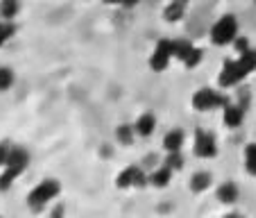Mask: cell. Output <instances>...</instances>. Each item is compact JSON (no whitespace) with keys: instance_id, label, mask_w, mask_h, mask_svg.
I'll use <instances>...</instances> for the list:
<instances>
[{"instance_id":"1","label":"cell","mask_w":256,"mask_h":218,"mask_svg":"<svg viewBox=\"0 0 256 218\" xmlns=\"http://www.w3.org/2000/svg\"><path fill=\"white\" fill-rule=\"evenodd\" d=\"M59 193H62V182L48 177V179H44V182H39V184L28 193V207L32 209V211H44L50 202H54V200L59 198Z\"/></svg>"},{"instance_id":"2","label":"cell","mask_w":256,"mask_h":218,"mask_svg":"<svg viewBox=\"0 0 256 218\" xmlns=\"http://www.w3.org/2000/svg\"><path fill=\"white\" fill-rule=\"evenodd\" d=\"M238 34H240V23H238V19L234 14H224L211 25L208 37H211L213 46L224 48V46H232L234 41H236Z\"/></svg>"},{"instance_id":"3","label":"cell","mask_w":256,"mask_h":218,"mask_svg":"<svg viewBox=\"0 0 256 218\" xmlns=\"http://www.w3.org/2000/svg\"><path fill=\"white\" fill-rule=\"evenodd\" d=\"M190 105H193L195 112H202V114H208V112H216V109H222L227 105V98L218 89H211V87H202L193 93L190 98Z\"/></svg>"},{"instance_id":"4","label":"cell","mask_w":256,"mask_h":218,"mask_svg":"<svg viewBox=\"0 0 256 218\" xmlns=\"http://www.w3.org/2000/svg\"><path fill=\"white\" fill-rule=\"evenodd\" d=\"M150 184V175H145L143 168L138 166H127L122 168L120 173L116 175V186L120 191H127V189H143V186Z\"/></svg>"},{"instance_id":"5","label":"cell","mask_w":256,"mask_h":218,"mask_svg":"<svg viewBox=\"0 0 256 218\" xmlns=\"http://www.w3.org/2000/svg\"><path fill=\"white\" fill-rule=\"evenodd\" d=\"M193 152L200 159H213V157H218L220 145H218L216 134L206 130H198L193 136Z\"/></svg>"},{"instance_id":"6","label":"cell","mask_w":256,"mask_h":218,"mask_svg":"<svg viewBox=\"0 0 256 218\" xmlns=\"http://www.w3.org/2000/svg\"><path fill=\"white\" fill-rule=\"evenodd\" d=\"M245 78L247 73L240 66V62L238 59H227L222 64V68H220V73H218V84H220V89H232V87H238Z\"/></svg>"},{"instance_id":"7","label":"cell","mask_w":256,"mask_h":218,"mask_svg":"<svg viewBox=\"0 0 256 218\" xmlns=\"http://www.w3.org/2000/svg\"><path fill=\"white\" fill-rule=\"evenodd\" d=\"M174 59V53H172V41L170 39H161L159 44L154 46V50H152L150 59H148V64H150V68L154 73H164L166 68L170 66V62Z\"/></svg>"},{"instance_id":"8","label":"cell","mask_w":256,"mask_h":218,"mask_svg":"<svg viewBox=\"0 0 256 218\" xmlns=\"http://www.w3.org/2000/svg\"><path fill=\"white\" fill-rule=\"evenodd\" d=\"M28 166H30V152L25 150L23 145H14L10 159H7V164L2 166V168H10L12 173H16L20 177V175L28 170Z\"/></svg>"},{"instance_id":"9","label":"cell","mask_w":256,"mask_h":218,"mask_svg":"<svg viewBox=\"0 0 256 218\" xmlns=\"http://www.w3.org/2000/svg\"><path fill=\"white\" fill-rule=\"evenodd\" d=\"M222 123L229 127V130L240 127L242 123H245V109H242V105L227 100V105L222 107Z\"/></svg>"},{"instance_id":"10","label":"cell","mask_w":256,"mask_h":218,"mask_svg":"<svg viewBox=\"0 0 256 218\" xmlns=\"http://www.w3.org/2000/svg\"><path fill=\"white\" fill-rule=\"evenodd\" d=\"M134 130H136V134H138L140 139H150V136L156 132V116L154 114H150V112L140 114V116L136 118V123H134Z\"/></svg>"},{"instance_id":"11","label":"cell","mask_w":256,"mask_h":218,"mask_svg":"<svg viewBox=\"0 0 256 218\" xmlns=\"http://www.w3.org/2000/svg\"><path fill=\"white\" fill-rule=\"evenodd\" d=\"M238 198H240V189H238L236 182L227 179V182H222V184L218 186V200L222 204H234V202H238Z\"/></svg>"},{"instance_id":"12","label":"cell","mask_w":256,"mask_h":218,"mask_svg":"<svg viewBox=\"0 0 256 218\" xmlns=\"http://www.w3.org/2000/svg\"><path fill=\"white\" fill-rule=\"evenodd\" d=\"M188 186L193 193H204V191H208L213 186V175L208 170H198V173L190 175Z\"/></svg>"},{"instance_id":"13","label":"cell","mask_w":256,"mask_h":218,"mask_svg":"<svg viewBox=\"0 0 256 218\" xmlns=\"http://www.w3.org/2000/svg\"><path fill=\"white\" fill-rule=\"evenodd\" d=\"M186 5H188V0H170L168 5L164 10V16L168 23H177L186 16Z\"/></svg>"},{"instance_id":"14","label":"cell","mask_w":256,"mask_h":218,"mask_svg":"<svg viewBox=\"0 0 256 218\" xmlns=\"http://www.w3.org/2000/svg\"><path fill=\"white\" fill-rule=\"evenodd\" d=\"M172 168H168V166H159V168L154 170V173H150V186H154V189H168L170 182H172Z\"/></svg>"},{"instance_id":"15","label":"cell","mask_w":256,"mask_h":218,"mask_svg":"<svg viewBox=\"0 0 256 218\" xmlns=\"http://www.w3.org/2000/svg\"><path fill=\"white\" fill-rule=\"evenodd\" d=\"M184 141H186V134L182 130H170L168 134L164 136V150L166 152H182Z\"/></svg>"},{"instance_id":"16","label":"cell","mask_w":256,"mask_h":218,"mask_svg":"<svg viewBox=\"0 0 256 218\" xmlns=\"http://www.w3.org/2000/svg\"><path fill=\"white\" fill-rule=\"evenodd\" d=\"M20 12V0H0V19L14 21Z\"/></svg>"},{"instance_id":"17","label":"cell","mask_w":256,"mask_h":218,"mask_svg":"<svg viewBox=\"0 0 256 218\" xmlns=\"http://www.w3.org/2000/svg\"><path fill=\"white\" fill-rule=\"evenodd\" d=\"M238 62H240V66L245 68L247 75H252V73L256 71V48H247L242 50V53H238Z\"/></svg>"},{"instance_id":"18","label":"cell","mask_w":256,"mask_h":218,"mask_svg":"<svg viewBox=\"0 0 256 218\" xmlns=\"http://www.w3.org/2000/svg\"><path fill=\"white\" fill-rule=\"evenodd\" d=\"M136 136H138V134H136L134 125H127V123H122V125L116 127V139H118V143H120V145H132Z\"/></svg>"},{"instance_id":"19","label":"cell","mask_w":256,"mask_h":218,"mask_svg":"<svg viewBox=\"0 0 256 218\" xmlns=\"http://www.w3.org/2000/svg\"><path fill=\"white\" fill-rule=\"evenodd\" d=\"M242 161H245L247 175L256 177V143H247L245 152H242Z\"/></svg>"},{"instance_id":"20","label":"cell","mask_w":256,"mask_h":218,"mask_svg":"<svg viewBox=\"0 0 256 218\" xmlns=\"http://www.w3.org/2000/svg\"><path fill=\"white\" fill-rule=\"evenodd\" d=\"M14 82H16V73H14V68H10V66H0V93L10 91V89L14 87Z\"/></svg>"},{"instance_id":"21","label":"cell","mask_w":256,"mask_h":218,"mask_svg":"<svg viewBox=\"0 0 256 218\" xmlns=\"http://www.w3.org/2000/svg\"><path fill=\"white\" fill-rule=\"evenodd\" d=\"M193 50V44H190L188 39H177L172 41V53H174V59H179V62H184L186 55Z\"/></svg>"},{"instance_id":"22","label":"cell","mask_w":256,"mask_h":218,"mask_svg":"<svg viewBox=\"0 0 256 218\" xmlns=\"http://www.w3.org/2000/svg\"><path fill=\"white\" fill-rule=\"evenodd\" d=\"M16 34V25L14 21H5V19H0V48L7 44V41L12 39Z\"/></svg>"},{"instance_id":"23","label":"cell","mask_w":256,"mask_h":218,"mask_svg":"<svg viewBox=\"0 0 256 218\" xmlns=\"http://www.w3.org/2000/svg\"><path fill=\"white\" fill-rule=\"evenodd\" d=\"M202 59H204V50L198 48V46H193V50L186 55V59L182 64H184L186 68H198L200 64H202Z\"/></svg>"},{"instance_id":"24","label":"cell","mask_w":256,"mask_h":218,"mask_svg":"<svg viewBox=\"0 0 256 218\" xmlns=\"http://www.w3.org/2000/svg\"><path fill=\"white\" fill-rule=\"evenodd\" d=\"M16 179H18V175L12 173L10 168H2V173H0V193H5V191H10L12 186H14Z\"/></svg>"},{"instance_id":"25","label":"cell","mask_w":256,"mask_h":218,"mask_svg":"<svg viewBox=\"0 0 256 218\" xmlns=\"http://www.w3.org/2000/svg\"><path fill=\"white\" fill-rule=\"evenodd\" d=\"M164 164L168 166V168H172L174 173H177V170L184 168V155H182V152H168V157H166Z\"/></svg>"},{"instance_id":"26","label":"cell","mask_w":256,"mask_h":218,"mask_svg":"<svg viewBox=\"0 0 256 218\" xmlns=\"http://www.w3.org/2000/svg\"><path fill=\"white\" fill-rule=\"evenodd\" d=\"M12 148H14L12 141H7V139L0 141V168L7 164V159H10V155H12Z\"/></svg>"},{"instance_id":"27","label":"cell","mask_w":256,"mask_h":218,"mask_svg":"<svg viewBox=\"0 0 256 218\" xmlns=\"http://www.w3.org/2000/svg\"><path fill=\"white\" fill-rule=\"evenodd\" d=\"M138 0H120V7H136Z\"/></svg>"},{"instance_id":"28","label":"cell","mask_w":256,"mask_h":218,"mask_svg":"<svg viewBox=\"0 0 256 218\" xmlns=\"http://www.w3.org/2000/svg\"><path fill=\"white\" fill-rule=\"evenodd\" d=\"M106 5H120V0H104Z\"/></svg>"}]
</instances>
